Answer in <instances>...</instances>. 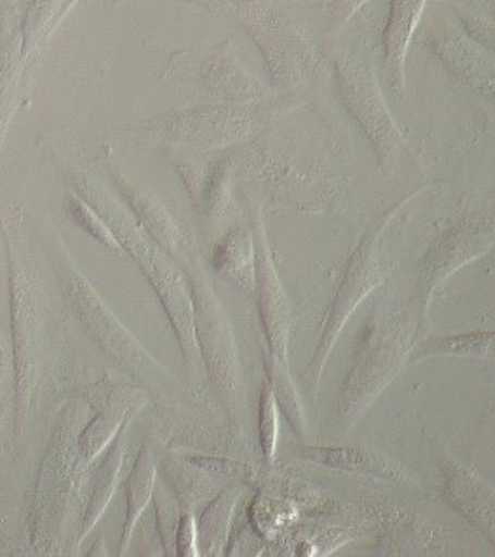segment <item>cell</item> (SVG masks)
<instances>
[{
	"label": "cell",
	"instance_id": "cell-27",
	"mask_svg": "<svg viewBox=\"0 0 495 557\" xmlns=\"http://www.w3.org/2000/svg\"><path fill=\"white\" fill-rule=\"evenodd\" d=\"M152 499L156 500V513H158V525H160V535L163 539V548H165V554L170 556L171 546H175V529H177L178 513L181 512H178L177 506L168 499L165 493H156V487Z\"/></svg>",
	"mask_w": 495,
	"mask_h": 557
},
{
	"label": "cell",
	"instance_id": "cell-8",
	"mask_svg": "<svg viewBox=\"0 0 495 557\" xmlns=\"http://www.w3.org/2000/svg\"><path fill=\"white\" fill-rule=\"evenodd\" d=\"M252 242H255V286L252 293L257 298L260 323L267 336L268 355L280 362L288 364V337H290V304L287 293L283 288L282 278L275 270L272 250L268 247L264 222L257 216V224L252 227Z\"/></svg>",
	"mask_w": 495,
	"mask_h": 557
},
{
	"label": "cell",
	"instance_id": "cell-16",
	"mask_svg": "<svg viewBox=\"0 0 495 557\" xmlns=\"http://www.w3.org/2000/svg\"><path fill=\"white\" fill-rule=\"evenodd\" d=\"M425 0H393L389 22L385 30V69L392 78L393 88L403 86V66L408 45L422 17Z\"/></svg>",
	"mask_w": 495,
	"mask_h": 557
},
{
	"label": "cell",
	"instance_id": "cell-11",
	"mask_svg": "<svg viewBox=\"0 0 495 557\" xmlns=\"http://www.w3.org/2000/svg\"><path fill=\"white\" fill-rule=\"evenodd\" d=\"M298 457L315 462L326 469L364 474V476L382 478L395 484H416L414 478L392 459L372 454L361 447L351 446H300L296 449Z\"/></svg>",
	"mask_w": 495,
	"mask_h": 557
},
{
	"label": "cell",
	"instance_id": "cell-6",
	"mask_svg": "<svg viewBox=\"0 0 495 557\" xmlns=\"http://www.w3.org/2000/svg\"><path fill=\"white\" fill-rule=\"evenodd\" d=\"M387 224H389V219L380 222L374 230H370L369 234H364L361 243L354 250V255L349 257L344 275H342L341 286L334 294L331 306L326 309L325 321L321 326L318 352L311 362L315 382H319V377L323 374L326 359L333 352L334 345L338 342L342 329L348 323L349 317L354 315L362 301L369 298L370 293H374L378 286L384 283L382 258L380 257H382V235H384Z\"/></svg>",
	"mask_w": 495,
	"mask_h": 557
},
{
	"label": "cell",
	"instance_id": "cell-23",
	"mask_svg": "<svg viewBox=\"0 0 495 557\" xmlns=\"http://www.w3.org/2000/svg\"><path fill=\"white\" fill-rule=\"evenodd\" d=\"M65 211H67L69 219L81 230H84L86 234L91 235L96 242L101 243V245L109 247L111 250H119V252L124 250L122 245H120L119 237L114 235L109 224L104 222L103 216L97 213L96 209L89 206L86 199L71 194L65 199Z\"/></svg>",
	"mask_w": 495,
	"mask_h": 557
},
{
	"label": "cell",
	"instance_id": "cell-25",
	"mask_svg": "<svg viewBox=\"0 0 495 557\" xmlns=\"http://www.w3.org/2000/svg\"><path fill=\"white\" fill-rule=\"evenodd\" d=\"M186 461L190 462L193 467H198L200 470H209V472L222 474V476L236 478L242 484H247V482H251L252 478H255V469L247 467L244 462L228 459V457L196 455V457H188Z\"/></svg>",
	"mask_w": 495,
	"mask_h": 557
},
{
	"label": "cell",
	"instance_id": "cell-24",
	"mask_svg": "<svg viewBox=\"0 0 495 557\" xmlns=\"http://www.w3.org/2000/svg\"><path fill=\"white\" fill-rule=\"evenodd\" d=\"M259 434L264 459L272 465L275 462L280 441V404L268 382H264L260 389Z\"/></svg>",
	"mask_w": 495,
	"mask_h": 557
},
{
	"label": "cell",
	"instance_id": "cell-4",
	"mask_svg": "<svg viewBox=\"0 0 495 557\" xmlns=\"http://www.w3.org/2000/svg\"><path fill=\"white\" fill-rule=\"evenodd\" d=\"M188 288H193L194 336L201 364H206L211 383L224 406L228 411H234L239 404L242 385L236 337L213 286L198 270H194L188 278Z\"/></svg>",
	"mask_w": 495,
	"mask_h": 557
},
{
	"label": "cell",
	"instance_id": "cell-17",
	"mask_svg": "<svg viewBox=\"0 0 495 557\" xmlns=\"http://www.w3.org/2000/svg\"><path fill=\"white\" fill-rule=\"evenodd\" d=\"M242 495V485H228L211 500V505L201 513L200 520L196 521L198 548H203V554H208L209 557H221L224 554L230 528Z\"/></svg>",
	"mask_w": 495,
	"mask_h": 557
},
{
	"label": "cell",
	"instance_id": "cell-12",
	"mask_svg": "<svg viewBox=\"0 0 495 557\" xmlns=\"http://www.w3.org/2000/svg\"><path fill=\"white\" fill-rule=\"evenodd\" d=\"M147 396L139 391L122 389L112 395L111 400L104 404L96 418L89 421L88 426L78 434L76 446L78 455L86 465L96 461L99 455L109 447L114 436L120 433L127 419H132L135 411L141 410L147 404Z\"/></svg>",
	"mask_w": 495,
	"mask_h": 557
},
{
	"label": "cell",
	"instance_id": "cell-10",
	"mask_svg": "<svg viewBox=\"0 0 495 557\" xmlns=\"http://www.w3.org/2000/svg\"><path fill=\"white\" fill-rule=\"evenodd\" d=\"M67 442L61 441L60 429L53 436L48 457L40 467L37 499H35V518H37V535H52L58 520L63 516V505L71 493V472L74 462L65 455Z\"/></svg>",
	"mask_w": 495,
	"mask_h": 557
},
{
	"label": "cell",
	"instance_id": "cell-20",
	"mask_svg": "<svg viewBox=\"0 0 495 557\" xmlns=\"http://www.w3.org/2000/svg\"><path fill=\"white\" fill-rule=\"evenodd\" d=\"M492 347H494V332H471V334L428 337L414 347H410L408 362L429 359V357L490 359Z\"/></svg>",
	"mask_w": 495,
	"mask_h": 557
},
{
	"label": "cell",
	"instance_id": "cell-3",
	"mask_svg": "<svg viewBox=\"0 0 495 557\" xmlns=\"http://www.w3.org/2000/svg\"><path fill=\"white\" fill-rule=\"evenodd\" d=\"M410 352V331L397 317L378 321L357 352L341 396V418L355 421L399 374Z\"/></svg>",
	"mask_w": 495,
	"mask_h": 557
},
{
	"label": "cell",
	"instance_id": "cell-19",
	"mask_svg": "<svg viewBox=\"0 0 495 557\" xmlns=\"http://www.w3.org/2000/svg\"><path fill=\"white\" fill-rule=\"evenodd\" d=\"M213 270L219 275L234 281L245 290L255 286V242L252 232L234 227L224 235L213 252Z\"/></svg>",
	"mask_w": 495,
	"mask_h": 557
},
{
	"label": "cell",
	"instance_id": "cell-22",
	"mask_svg": "<svg viewBox=\"0 0 495 557\" xmlns=\"http://www.w3.org/2000/svg\"><path fill=\"white\" fill-rule=\"evenodd\" d=\"M264 367H267L268 383L274 391L277 404L282 406L283 413L287 418L290 426L295 429V433L306 441L308 438V421H306V413H304V406L300 403V396L296 391L295 380L290 377L288 372V364L275 360L274 357L267 355L264 359Z\"/></svg>",
	"mask_w": 495,
	"mask_h": 557
},
{
	"label": "cell",
	"instance_id": "cell-13",
	"mask_svg": "<svg viewBox=\"0 0 495 557\" xmlns=\"http://www.w3.org/2000/svg\"><path fill=\"white\" fill-rule=\"evenodd\" d=\"M127 429H129V419L120 429V433L114 436V441L104 449L103 461L97 467L96 474H94L91 495H89L86 512L82 516L78 539L74 543V548H81L84 539L94 531L97 521L103 518L107 506L111 505L112 497L119 490L120 474H122V467H124V459H126Z\"/></svg>",
	"mask_w": 495,
	"mask_h": 557
},
{
	"label": "cell",
	"instance_id": "cell-2",
	"mask_svg": "<svg viewBox=\"0 0 495 557\" xmlns=\"http://www.w3.org/2000/svg\"><path fill=\"white\" fill-rule=\"evenodd\" d=\"M55 275L63 286V293L71 301V308L81 319L84 329L88 331L97 347L114 360L119 367L143 382L152 380L154 375H163V368L158 360L143 347L134 334L120 323L119 317L112 313L109 306L101 300L96 288L89 285L88 278L73 264V260L60 249L52 257Z\"/></svg>",
	"mask_w": 495,
	"mask_h": 557
},
{
	"label": "cell",
	"instance_id": "cell-26",
	"mask_svg": "<svg viewBox=\"0 0 495 557\" xmlns=\"http://www.w3.org/2000/svg\"><path fill=\"white\" fill-rule=\"evenodd\" d=\"M175 556L200 557L196 520H194L193 510H186V508L178 513L177 529H175Z\"/></svg>",
	"mask_w": 495,
	"mask_h": 557
},
{
	"label": "cell",
	"instance_id": "cell-7",
	"mask_svg": "<svg viewBox=\"0 0 495 557\" xmlns=\"http://www.w3.org/2000/svg\"><path fill=\"white\" fill-rule=\"evenodd\" d=\"M494 245V226L482 219H469L450 227L433 245L420 265V281L416 296L423 304V317H428L431 298L438 286L459 272L463 265L486 255Z\"/></svg>",
	"mask_w": 495,
	"mask_h": 557
},
{
	"label": "cell",
	"instance_id": "cell-29",
	"mask_svg": "<svg viewBox=\"0 0 495 557\" xmlns=\"http://www.w3.org/2000/svg\"><path fill=\"white\" fill-rule=\"evenodd\" d=\"M12 377H14V368L10 364L7 347H4L2 339H0V393L7 387L8 382H10Z\"/></svg>",
	"mask_w": 495,
	"mask_h": 557
},
{
	"label": "cell",
	"instance_id": "cell-18",
	"mask_svg": "<svg viewBox=\"0 0 495 557\" xmlns=\"http://www.w3.org/2000/svg\"><path fill=\"white\" fill-rule=\"evenodd\" d=\"M156 461L150 447L143 446L134 462V469L129 472L126 482L127 512L122 539H120L119 556H126L132 536H134L135 525L141 518L143 512L152 500L156 487Z\"/></svg>",
	"mask_w": 495,
	"mask_h": 557
},
{
	"label": "cell",
	"instance_id": "cell-21",
	"mask_svg": "<svg viewBox=\"0 0 495 557\" xmlns=\"http://www.w3.org/2000/svg\"><path fill=\"white\" fill-rule=\"evenodd\" d=\"M65 7V0H29L27 8L23 12L17 27H20V55H22L23 65H27L30 55L35 53L38 46L52 37L58 29V15Z\"/></svg>",
	"mask_w": 495,
	"mask_h": 557
},
{
	"label": "cell",
	"instance_id": "cell-15",
	"mask_svg": "<svg viewBox=\"0 0 495 557\" xmlns=\"http://www.w3.org/2000/svg\"><path fill=\"white\" fill-rule=\"evenodd\" d=\"M114 183L119 186L122 198L126 201L139 230H145L150 242L154 243L158 249H162L168 257L175 258L178 252V230L173 222L165 207L158 199L148 196L145 191L135 188L134 184L126 181L122 175H112Z\"/></svg>",
	"mask_w": 495,
	"mask_h": 557
},
{
	"label": "cell",
	"instance_id": "cell-14",
	"mask_svg": "<svg viewBox=\"0 0 495 557\" xmlns=\"http://www.w3.org/2000/svg\"><path fill=\"white\" fill-rule=\"evenodd\" d=\"M14 7L0 10V140L7 135L8 125L14 117L20 94V76L23 61L20 55V27Z\"/></svg>",
	"mask_w": 495,
	"mask_h": 557
},
{
	"label": "cell",
	"instance_id": "cell-5",
	"mask_svg": "<svg viewBox=\"0 0 495 557\" xmlns=\"http://www.w3.org/2000/svg\"><path fill=\"white\" fill-rule=\"evenodd\" d=\"M10 262V309H12V342H14L15 436L20 438L29 416L40 382V313L35 285L27 270L15 262L8 250Z\"/></svg>",
	"mask_w": 495,
	"mask_h": 557
},
{
	"label": "cell",
	"instance_id": "cell-9",
	"mask_svg": "<svg viewBox=\"0 0 495 557\" xmlns=\"http://www.w3.org/2000/svg\"><path fill=\"white\" fill-rule=\"evenodd\" d=\"M436 462L443 476L441 490H443L444 499L463 513L474 528L481 529L482 533L494 543V487L486 484L473 469H469L456 457H451L444 447Z\"/></svg>",
	"mask_w": 495,
	"mask_h": 557
},
{
	"label": "cell",
	"instance_id": "cell-30",
	"mask_svg": "<svg viewBox=\"0 0 495 557\" xmlns=\"http://www.w3.org/2000/svg\"><path fill=\"white\" fill-rule=\"evenodd\" d=\"M78 2H81V0H65V7H63V10H61V14L58 15V23H55L58 27H60V23L63 22L65 17H67L69 12H71V10H73V8L78 4Z\"/></svg>",
	"mask_w": 495,
	"mask_h": 557
},
{
	"label": "cell",
	"instance_id": "cell-1",
	"mask_svg": "<svg viewBox=\"0 0 495 557\" xmlns=\"http://www.w3.org/2000/svg\"><path fill=\"white\" fill-rule=\"evenodd\" d=\"M74 186L78 188L88 203L103 206L101 207V213H104L107 219L114 221L107 222V224L119 237L122 249L134 258L135 264L141 268L148 283L158 294V298H160L163 309H165V315L170 319L171 326L175 331L181 351H183V357L188 362V367L198 370L201 364V357L200 351H198V344H196V336H194L193 296H190L188 283L178 272V268H175V264L171 262V257H168L162 249H158L154 243L148 239L147 235L141 234L139 227L129 226L124 219H120V214L114 216L111 207L107 203V196H103V191L96 188L91 181L74 178Z\"/></svg>",
	"mask_w": 495,
	"mask_h": 557
},
{
	"label": "cell",
	"instance_id": "cell-28",
	"mask_svg": "<svg viewBox=\"0 0 495 557\" xmlns=\"http://www.w3.org/2000/svg\"><path fill=\"white\" fill-rule=\"evenodd\" d=\"M364 2H369V0H341L338 7L334 10V20L338 22V25L348 22L349 17H351Z\"/></svg>",
	"mask_w": 495,
	"mask_h": 557
}]
</instances>
